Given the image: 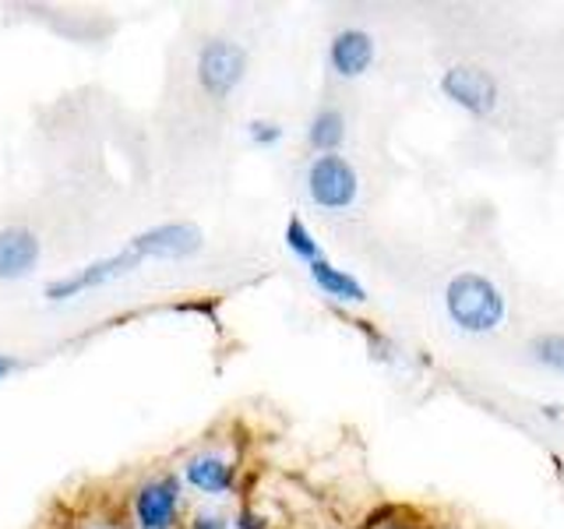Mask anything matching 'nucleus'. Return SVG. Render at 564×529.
Returning <instances> with one entry per match:
<instances>
[{
	"label": "nucleus",
	"instance_id": "11",
	"mask_svg": "<svg viewBox=\"0 0 564 529\" xmlns=\"http://www.w3.org/2000/svg\"><path fill=\"white\" fill-rule=\"evenodd\" d=\"M184 476H187L191 487H198L205 494H223V490L234 487V469H229L219 455H194L184 469Z\"/></svg>",
	"mask_w": 564,
	"mask_h": 529
},
{
	"label": "nucleus",
	"instance_id": "10",
	"mask_svg": "<svg viewBox=\"0 0 564 529\" xmlns=\"http://www.w3.org/2000/svg\"><path fill=\"white\" fill-rule=\"evenodd\" d=\"M311 279H314L317 290L328 293L332 300H343V304H360V300H367L364 282H357L343 269H335V264L325 261V258L311 264Z\"/></svg>",
	"mask_w": 564,
	"mask_h": 529
},
{
	"label": "nucleus",
	"instance_id": "9",
	"mask_svg": "<svg viewBox=\"0 0 564 529\" xmlns=\"http://www.w3.org/2000/svg\"><path fill=\"white\" fill-rule=\"evenodd\" d=\"M40 261V240L22 226L0 229V279H22Z\"/></svg>",
	"mask_w": 564,
	"mask_h": 529
},
{
	"label": "nucleus",
	"instance_id": "7",
	"mask_svg": "<svg viewBox=\"0 0 564 529\" xmlns=\"http://www.w3.org/2000/svg\"><path fill=\"white\" fill-rule=\"evenodd\" d=\"M176 505H181V481L176 476H163V481H152L138 490V526L141 529H170Z\"/></svg>",
	"mask_w": 564,
	"mask_h": 529
},
{
	"label": "nucleus",
	"instance_id": "13",
	"mask_svg": "<svg viewBox=\"0 0 564 529\" xmlns=\"http://www.w3.org/2000/svg\"><path fill=\"white\" fill-rule=\"evenodd\" d=\"M286 247L290 251L300 258V261H307V264H314V261H322V247H317V240L311 237V229L300 223L296 216L286 223Z\"/></svg>",
	"mask_w": 564,
	"mask_h": 529
},
{
	"label": "nucleus",
	"instance_id": "5",
	"mask_svg": "<svg viewBox=\"0 0 564 529\" xmlns=\"http://www.w3.org/2000/svg\"><path fill=\"white\" fill-rule=\"evenodd\" d=\"M128 247L141 258H191L202 247V229L194 223H163L138 234Z\"/></svg>",
	"mask_w": 564,
	"mask_h": 529
},
{
	"label": "nucleus",
	"instance_id": "12",
	"mask_svg": "<svg viewBox=\"0 0 564 529\" xmlns=\"http://www.w3.org/2000/svg\"><path fill=\"white\" fill-rule=\"evenodd\" d=\"M307 138H311V145L322 152V155H335V149L343 145V138H346V120H343V114L339 110H322L314 120H311V131H307Z\"/></svg>",
	"mask_w": 564,
	"mask_h": 529
},
{
	"label": "nucleus",
	"instance_id": "19",
	"mask_svg": "<svg viewBox=\"0 0 564 529\" xmlns=\"http://www.w3.org/2000/svg\"><path fill=\"white\" fill-rule=\"evenodd\" d=\"M388 529H413V526H388Z\"/></svg>",
	"mask_w": 564,
	"mask_h": 529
},
{
	"label": "nucleus",
	"instance_id": "14",
	"mask_svg": "<svg viewBox=\"0 0 564 529\" xmlns=\"http://www.w3.org/2000/svg\"><path fill=\"white\" fill-rule=\"evenodd\" d=\"M529 353H533L536 364L551 367V370H564V335H557V332L536 335V339L529 343Z\"/></svg>",
	"mask_w": 564,
	"mask_h": 529
},
{
	"label": "nucleus",
	"instance_id": "2",
	"mask_svg": "<svg viewBox=\"0 0 564 529\" xmlns=\"http://www.w3.org/2000/svg\"><path fill=\"white\" fill-rule=\"evenodd\" d=\"M307 194L317 208L343 212L357 202V194H360L357 170H352L343 155H317L307 170Z\"/></svg>",
	"mask_w": 564,
	"mask_h": 529
},
{
	"label": "nucleus",
	"instance_id": "17",
	"mask_svg": "<svg viewBox=\"0 0 564 529\" xmlns=\"http://www.w3.org/2000/svg\"><path fill=\"white\" fill-rule=\"evenodd\" d=\"M240 529H264V522L258 516H251V511H243V516H240Z\"/></svg>",
	"mask_w": 564,
	"mask_h": 529
},
{
	"label": "nucleus",
	"instance_id": "4",
	"mask_svg": "<svg viewBox=\"0 0 564 529\" xmlns=\"http://www.w3.org/2000/svg\"><path fill=\"white\" fill-rule=\"evenodd\" d=\"M441 93H445L455 106H463L473 117H487L498 106V82L490 71L473 67V64H455L441 78Z\"/></svg>",
	"mask_w": 564,
	"mask_h": 529
},
{
	"label": "nucleus",
	"instance_id": "18",
	"mask_svg": "<svg viewBox=\"0 0 564 529\" xmlns=\"http://www.w3.org/2000/svg\"><path fill=\"white\" fill-rule=\"evenodd\" d=\"M14 367H18V360H14V357H0V381H4Z\"/></svg>",
	"mask_w": 564,
	"mask_h": 529
},
{
	"label": "nucleus",
	"instance_id": "8",
	"mask_svg": "<svg viewBox=\"0 0 564 529\" xmlns=\"http://www.w3.org/2000/svg\"><path fill=\"white\" fill-rule=\"evenodd\" d=\"M328 61L335 67V75L357 78L375 61V40L364 29H343L328 46Z\"/></svg>",
	"mask_w": 564,
	"mask_h": 529
},
{
	"label": "nucleus",
	"instance_id": "3",
	"mask_svg": "<svg viewBox=\"0 0 564 529\" xmlns=\"http://www.w3.org/2000/svg\"><path fill=\"white\" fill-rule=\"evenodd\" d=\"M247 53L229 40H212L198 53V82L212 99H226L243 82Z\"/></svg>",
	"mask_w": 564,
	"mask_h": 529
},
{
	"label": "nucleus",
	"instance_id": "15",
	"mask_svg": "<svg viewBox=\"0 0 564 529\" xmlns=\"http://www.w3.org/2000/svg\"><path fill=\"white\" fill-rule=\"evenodd\" d=\"M247 134H251L254 145L269 149V145H275V141L282 138V128H279V123H272V120H251V123H247Z\"/></svg>",
	"mask_w": 564,
	"mask_h": 529
},
{
	"label": "nucleus",
	"instance_id": "16",
	"mask_svg": "<svg viewBox=\"0 0 564 529\" xmlns=\"http://www.w3.org/2000/svg\"><path fill=\"white\" fill-rule=\"evenodd\" d=\"M223 526H226V522H223L219 516H198L191 529H223Z\"/></svg>",
	"mask_w": 564,
	"mask_h": 529
},
{
	"label": "nucleus",
	"instance_id": "6",
	"mask_svg": "<svg viewBox=\"0 0 564 529\" xmlns=\"http://www.w3.org/2000/svg\"><path fill=\"white\" fill-rule=\"evenodd\" d=\"M138 261H141V255H134L131 247H128V251H120V255L102 258V261H93L75 276L46 282V300H70V296H78V293L93 290V287H102V282H110L117 276H128L131 269H138Z\"/></svg>",
	"mask_w": 564,
	"mask_h": 529
},
{
	"label": "nucleus",
	"instance_id": "1",
	"mask_svg": "<svg viewBox=\"0 0 564 529\" xmlns=\"http://www.w3.org/2000/svg\"><path fill=\"white\" fill-rule=\"evenodd\" d=\"M448 317L463 332H494L505 322V296L480 272H458L445 290Z\"/></svg>",
	"mask_w": 564,
	"mask_h": 529
}]
</instances>
